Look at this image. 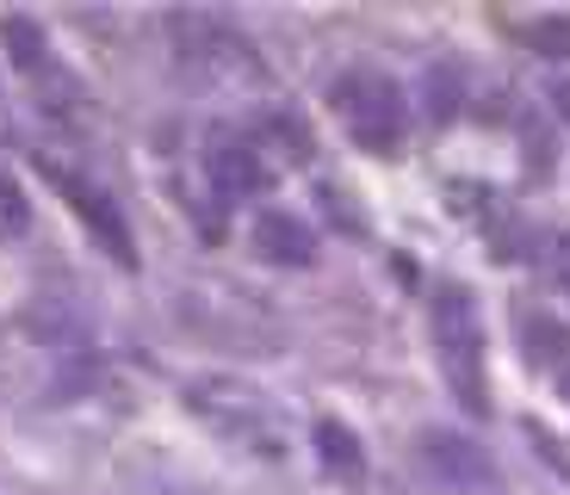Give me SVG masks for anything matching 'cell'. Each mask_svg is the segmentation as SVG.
Here are the masks:
<instances>
[{"mask_svg": "<svg viewBox=\"0 0 570 495\" xmlns=\"http://www.w3.org/2000/svg\"><path fill=\"white\" fill-rule=\"evenodd\" d=\"M428 316H434V354H441L446 390L459 396L465 415H484L490 396H484V328H478V304L459 285H441Z\"/></svg>", "mask_w": 570, "mask_h": 495, "instance_id": "cell-1", "label": "cell"}, {"mask_svg": "<svg viewBox=\"0 0 570 495\" xmlns=\"http://www.w3.org/2000/svg\"><path fill=\"white\" fill-rule=\"evenodd\" d=\"M186 409L199 415L212 434L248 446V453L285 458V434H279V422H273V403L261 390H248V384H236V378H193L186 384Z\"/></svg>", "mask_w": 570, "mask_h": 495, "instance_id": "cell-2", "label": "cell"}, {"mask_svg": "<svg viewBox=\"0 0 570 495\" xmlns=\"http://www.w3.org/2000/svg\"><path fill=\"white\" fill-rule=\"evenodd\" d=\"M335 112H342L347 137L372 156H397L403 130H410V106H403V87L391 75H372V69H354L335 81Z\"/></svg>", "mask_w": 570, "mask_h": 495, "instance_id": "cell-3", "label": "cell"}, {"mask_svg": "<svg viewBox=\"0 0 570 495\" xmlns=\"http://www.w3.org/2000/svg\"><path fill=\"white\" fill-rule=\"evenodd\" d=\"M43 168V180L57 186L62 198H69V211L81 217L94 236H100V248L118 260V267H137V241H130V224H125V211H118L112 198L100 192V186L87 180V174H69V168H57V161H38Z\"/></svg>", "mask_w": 570, "mask_h": 495, "instance_id": "cell-4", "label": "cell"}, {"mask_svg": "<svg viewBox=\"0 0 570 495\" xmlns=\"http://www.w3.org/2000/svg\"><path fill=\"white\" fill-rule=\"evenodd\" d=\"M415 458L446 495H497V465L490 453H478L465 434H441V427H428L415 439Z\"/></svg>", "mask_w": 570, "mask_h": 495, "instance_id": "cell-5", "label": "cell"}, {"mask_svg": "<svg viewBox=\"0 0 570 495\" xmlns=\"http://www.w3.org/2000/svg\"><path fill=\"white\" fill-rule=\"evenodd\" d=\"M205 174H212L217 198H255L267 192V161L248 137H229V130H212V149H205Z\"/></svg>", "mask_w": 570, "mask_h": 495, "instance_id": "cell-6", "label": "cell"}, {"mask_svg": "<svg viewBox=\"0 0 570 495\" xmlns=\"http://www.w3.org/2000/svg\"><path fill=\"white\" fill-rule=\"evenodd\" d=\"M255 248H261V260H273V267H311L316 260V236L292 211H261Z\"/></svg>", "mask_w": 570, "mask_h": 495, "instance_id": "cell-7", "label": "cell"}, {"mask_svg": "<svg viewBox=\"0 0 570 495\" xmlns=\"http://www.w3.org/2000/svg\"><path fill=\"white\" fill-rule=\"evenodd\" d=\"M0 43H7V57H13V69L26 75V81L57 62V57H50V38H43V26H38V19H26V13H7V19H0Z\"/></svg>", "mask_w": 570, "mask_h": 495, "instance_id": "cell-8", "label": "cell"}, {"mask_svg": "<svg viewBox=\"0 0 570 495\" xmlns=\"http://www.w3.org/2000/svg\"><path fill=\"white\" fill-rule=\"evenodd\" d=\"M316 458H323L328 477H342V483H354L366 471V453H360V439L347 422H316Z\"/></svg>", "mask_w": 570, "mask_h": 495, "instance_id": "cell-9", "label": "cell"}, {"mask_svg": "<svg viewBox=\"0 0 570 495\" xmlns=\"http://www.w3.org/2000/svg\"><path fill=\"white\" fill-rule=\"evenodd\" d=\"M528 43L540 50V57H570V19H533Z\"/></svg>", "mask_w": 570, "mask_h": 495, "instance_id": "cell-10", "label": "cell"}, {"mask_svg": "<svg viewBox=\"0 0 570 495\" xmlns=\"http://www.w3.org/2000/svg\"><path fill=\"white\" fill-rule=\"evenodd\" d=\"M459 112V81L453 69H434V118H453Z\"/></svg>", "mask_w": 570, "mask_h": 495, "instance_id": "cell-11", "label": "cell"}, {"mask_svg": "<svg viewBox=\"0 0 570 495\" xmlns=\"http://www.w3.org/2000/svg\"><path fill=\"white\" fill-rule=\"evenodd\" d=\"M0 217H7L13 229H26V198H19L13 174H0Z\"/></svg>", "mask_w": 570, "mask_h": 495, "instance_id": "cell-12", "label": "cell"}, {"mask_svg": "<svg viewBox=\"0 0 570 495\" xmlns=\"http://www.w3.org/2000/svg\"><path fill=\"white\" fill-rule=\"evenodd\" d=\"M558 248H564V255H558V273H564V285H570V236L558 241Z\"/></svg>", "mask_w": 570, "mask_h": 495, "instance_id": "cell-13", "label": "cell"}, {"mask_svg": "<svg viewBox=\"0 0 570 495\" xmlns=\"http://www.w3.org/2000/svg\"><path fill=\"white\" fill-rule=\"evenodd\" d=\"M564 396H570V372H564Z\"/></svg>", "mask_w": 570, "mask_h": 495, "instance_id": "cell-14", "label": "cell"}]
</instances>
